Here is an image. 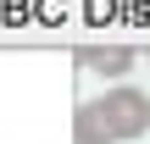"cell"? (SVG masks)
<instances>
[{
    "label": "cell",
    "instance_id": "obj_1",
    "mask_svg": "<svg viewBox=\"0 0 150 144\" xmlns=\"http://www.w3.org/2000/svg\"><path fill=\"white\" fill-rule=\"evenodd\" d=\"M150 133V94L134 83H111L106 94L83 100L72 117V144H128Z\"/></svg>",
    "mask_w": 150,
    "mask_h": 144
},
{
    "label": "cell",
    "instance_id": "obj_2",
    "mask_svg": "<svg viewBox=\"0 0 150 144\" xmlns=\"http://www.w3.org/2000/svg\"><path fill=\"white\" fill-rule=\"evenodd\" d=\"M78 67L83 72H100V78H122L134 67V50H122V44H83L78 50Z\"/></svg>",
    "mask_w": 150,
    "mask_h": 144
}]
</instances>
